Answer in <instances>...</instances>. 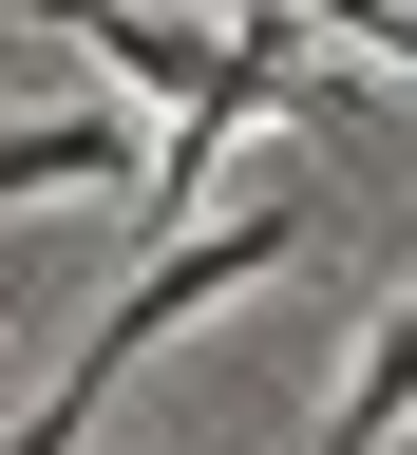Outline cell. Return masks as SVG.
Instances as JSON below:
<instances>
[{"label": "cell", "instance_id": "cell-5", "mask_svg": "<svg viewBox=\"0 0 417 455\" xmlns=\"http://www.w3.org/2000/svg\"><path fill=\"white\" fill-rule=\"evenodd\" d=\"M0 455H95V418H76V398H20V436H0Z\"/></svg>", "mask_w": 417, "mask_h": 455}, {"label": "cell", "instance_id": "cell-3", "mask_svg": "<svg viewBox=\"0 0 417 455\" xmlns=\"http://www.w3.org/2000/svg\"><path fill=\"white\" fill-rule=\"evenodd\" d=\"M417 436V284L361 323V361H341V398H323V455H398Z\"/></svg>", "mask_w": 417, "mask_h": 455}, {"label": "cell", "instance_id": "cell-1", "mask_svg": "<svg viewBox=\"0 0 417 455\" xmlns=\"http://www.w3.org/2000/svg\"><path fill=\"white\" fill-rule=\"evenodd\" d=\"M285 266H304V209H228V228H152V266L114 284V304H95V341L57 361V398L95 418V398L133 379V361H152L171 323H209V304H247V284H285Z\"/></svg>", "mask_w": 417, "mask_h": 455}, {"label": "cell", "instance_id": "cell-4", "mask_svg": "<svg viewBox=\"0 0 417 455\" xmlns=\"http://www.w3.org/2000/svg\"><path fill=\"white\" fill-rule=\"evenodd\" d=\"M323 38H361L380 76H417V0H323Z\"/></svg>", "mask_w": 417, "mask_h": 455}, {"label": "cell", "instance_id": "cell-2", "mask_svg": "<svg viewBox=\"0 0 417 455\" xmlns=\"http://www.w3.org/2000/svg\"><path fill=\"white\" fill-rule=\"evenodd\" d=\"M152 171V133L114 95H76V114H20V133H0V209H38V190H133Z\"/></svg>", "mask_w": 417, "mask_h": 455}]
</instances>
